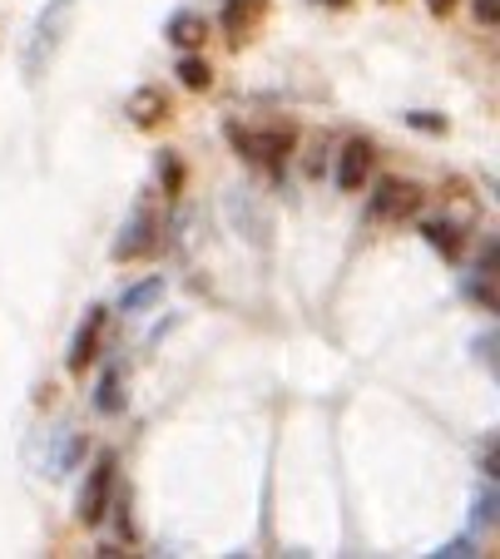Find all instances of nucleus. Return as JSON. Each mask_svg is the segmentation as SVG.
<instances>
[{
	"instance_id": "f257e3e1",
	"label": "nucleus",
	"mask_w": 500,
	"mask_h": 559,
	"mask_svg": "<svg viewBox=\"0 0 500 559\" xmlns=\"http://www.w3.org/2000/svg\"><path fill=\"white\" fill-rule=\"evenodd\" d=\"M70 21H75V0H50V5L35 15L31 35H25V50H21V70H25L31 85H40L45 74H50V64L60 60Z\"/></svg>"
},
{
	"instance_id": "f03ea898",
	"label": "nucleus",
	"mask_w": 500,
	"mask_h": 559,
	"mask_svg": "<svg viewBox=\"0 0 500 559\" xmlns=\"http://www.w3.org/2000/svg\"><path fill=\"white\" fill-rule=\"evenodd\" d=\"M159 233H164L159 209L139 199L134 213L124 218V228H119V238H115V263H139V258L159 253Z\"/></svg>"
},
{
	"instance_id": "7ed1b4c3",
	"label": "nucleus",
	"mask_w": 500,
	"mask_h": 559,
	"mask_svg": "<svg viewBox=\"0 0 500 559\" xmlns=\"http://www.w3.org/2000/svg\"><path fill=\"white\" fill-rule=\"evenodd\" d=\"M228 139L238 144V154H243L248 164H263V169H277V164L293 154V129H243V124H228Z\"/></svg>"
},
{
	"instance_id": "20e7f679",
	"label": "nucleus",
	"mask_w": 500,
	"mask_h": 559,
	"mask_svg": "<svg viewBox=\"0 0 500 559\" xmlns=\"http://www.w3.org/2000/svg\"><path fill=\"white\" fill-rule=\"evenodd\" d=\"M109 500H115V455H99V461L90 465V480L75 500V520L80 525H99V520L109 515Z\"/></svg>"
},
{
	"instance_id": "39448f33",
	"label": "nucleus",
	"mask_w": 500,
	"mask_h": 559,
	"mask_svg": "<svg viewBox=\"0 0 500 559\" xmlns=\"http://www.w3.org/2000/svg\"><path fill=\"white\" fill-rule=\"evenodd\" d=\"M105 328H109V312H105V307H90L85 322H80L75 337H70V357H64V367L85 371L90 361L99 357V347H105Z\"/></svg>"
},
{
	"instance_id": "423d86ee",
	"label": "nucleus",
	"mask_w": 500,
	"mask_h": 559,
	"mask_svg": "<svg viewBox=\"0 0 500 559\" xmlns=\"http://www.w3.org/2000/svg\"><path fill=\"white\" fill-rule=\"evenodd\" d=\"M416 209H421V189H416V183L382 179V189H377V199H372L377 218H382V223H402V218H412Z\"/></svg>"
},
{
	"instance_id": "0eeeda50",
	"label": "nucleus",
	"mask_w": 500,
	"mask_h": 559,
	"mask_svg": "<svg viewBox=\"0 0 500 559\" xmlns=\"http://www.w3.org/2000/svg\"><path fill=\"white\" fill-rule=\"evenodd\" d=\"M372 164H377L372 144H367V139H347V144H342V154H337V189L342 193H357L367 179H372Z\"/></svg>"
},
{
	"instance_id": "6e6552de",
	"label": "nucleus",
	"mask_w": 500,
	"mask_h": 559,
	"mask_svg": "<svg viewBox=\"0 0 500 559\" xmlns=\"http://www.w3.org/2000/svg\"><path fill=\"white\" fill-rule=\"evenodd\" d=\"M124 406H129L124 367H105V377H99V386H95V412L99 416H119Z\"/></svg>"
},
{
	"instance_id": "1a4fd4ad",
	"label": "nucleus",
	"mask_w": 500,
	"mask_h": 559,
	"mask_svg": "<svg viewBox=\"0 0 500 559\" xmlns=\"http://www.w3.org/2000/svg\"><path fill=\"white\" fill-rule=\"evenodd\" d=\"M159 302H164V277H144V283H134L124 297H119V312L144 317V312H154Z\"/></svg>"
},
{
	"instance_id": "9d476101",
	"label": "nucleus",
	"mask_w": 500,
	"mask_h": 559,
	"mask_svg": "<svg viewBox=\"0 0 500 559\" xmlns=\"http://www.w3.org/2000/svg\"><path fill=\"white\" fill-rule=\"evenodd\" d=\"M267 0H224V31L228 35H248L258 21H263Z\"/></svg>"
},
{
	"instance_id": "9b49d317",
	"label": "nucleus",
	"mask_w": 500,
	"mask_h": 559,
	"mask_svg": "<svg viewBox=\"0 0 500 559\" xmlns=\"http://www.w3.org/2000/svg\"><path fill=\"white\" fill-rule=\"evenodd\" d=\"M164 35H169L174 45H183V50H199L203 45V15L199 11H179L169 25H164Z\"/></svg>"
},
{
	"instance_id": "f8f14e48",
	"label": "nucleus",
	"mask_w": 500,
	"mask_h": 559,
	"mask_svg": "<svg viewBox=\"0 0 500 559\" xmlns=\"http://www.w3.org/2000/svg\"><path fill=\"white\" fill-rule=\"evenodd\" d=\"M421 238L441 248V258H461V248H466V233H456V223H421Z\"/></svg>"
},
{
	"instance_id": "ddd939ff",
	"label": "nucleus",
	"mask_w": 500,
	"mask_h": 559,
	"mask_svg": "<svg viewBox=\"0 0 500 559\" xmlns=\"http://www.w3.org/2000/svg\"><path fill=\"white\" fill-rule=\"evenodd\" d=\"M164 109H169V105H164V95H159V90H139V95L129 99V119H134V124H144V129H150V124H159V119H164Z\"/></svg>"
},
{
	"instance_id": "4468645a",
	"label": "nucleus",
	"mask_w": 500,
	"mask_h": 559,
	"mask_svg": "<svg viewBox=\"0 0 500 559\" xmlns=\"http://www.w3.org/2000/svg\"><path fill=\"white\" fill-rule=\"evenodd\" d=\"M174 74H179L189 90H209L213 85V70L203 60H193V55H189V60H179V70H174Z\"/></svg>"
},
{
	"instance_id": "2eb2a0df",
	"label": "nucleus",
	"mask_w": 500,
	"mask_h": 559,
	"mask_svg": "<svg viewBox=\"0 0 500 559\" xmlns=\"http://www.w3.org/2000/svg\"><path fill=\"white\" fill-rule=\"evenodd\" d=\"M159 174H164V189H169V193L183 189V169H179V158H174V154L159 158Z\"/></svg>"
},
{
	"instance_id": "dca6fc26",
	"label": "nucleus",
	"mask_w": 500,
	"mask_h": 559,
	"mask_svg": "<svg viewBox=\"0 0 500 559\" xmlns=\"http://www.w3.org/2000/svg\"><path fill=\"white\" fill-rule=\"evenodd\" d=\"M456 555H476V535H456L437 549V559H456Z\"/></svg>"
},
{
	"instance_id": "f3484780",
	"label": "nucleus",
	"mask_w": 500,
	"mask_h": 559,
	"mask_svg": "<svg viewBox=\"0 0 500 559\" xmlns=\"http://www.w3.org/2000/svg\"><path fill=\"white\" fill-rule=\"evenodd\" d=\"M406 124H412V129H431V134H447V119H441V115H421V109H416V115H406Z\"/></svg>"
},
{
	"instance_id": "a211bd4d",
	"label": "nucleus",
	"mask_w": 500,
	"mask_h": 559,
	"mask_svg": "<svg viewBox=\"0 0 500 559\" xmlns=\"http://www.w3.org/2000/svg\"><path fill=\"white\" fill-rule=\"evenodd\" d=\"M496 15H500L496 0H476V21H480V25H496Z\"/></svg>"
},
{
	"instance_id": "6ab92c4d",
	"label": "nucleus",
	"mask_w": 500,
	"mask_h": 559,
	"mask_svg": "<svg viewBox=\"0 0 500 559\" xmlns=\"http://www.w3.org/2000/svg\"><path fill=\"white\" fill-rule=\"evenodd\" d=\"M426 5H431L437 15H451V11H456V0H426Z\"/></svg>"
},
{
	"instance_id": "aec40b11",
	"label": "nucleus",
	"mask_w": 500,
	"mask_h": 559,
	"mask_svg": "<svg viewBox=\"0 0 500 559\" xmlns=\"http://www.w3.org/2000/svg\"><path fill=\"white\" fill-rule=\"evenodd\" d=\"M328 5H347V0H328Z\"/></svg>"
}]
</instances>
